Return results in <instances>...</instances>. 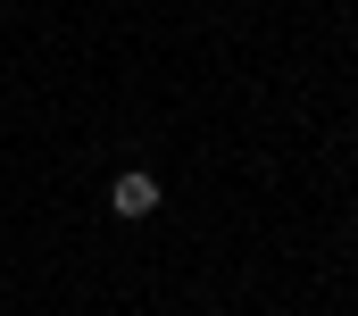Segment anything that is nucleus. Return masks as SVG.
Listing matches in <instances>:
<instances>
[{"label": "nucleus", "mask_w": 358, "mask_h": 316, "mask_svg": "<svg viewBox=\"0 0 358 316\" xmlns=\"http://www.w3.org/2000/svg\"><path fill=\"white\" fill-rule=\"evenodd\" d=\"M108 208H117V217H150V208H159V175H142V166H125V175L108 183Z\"/></svg>", "instance_id": "1"}]
</instances>
